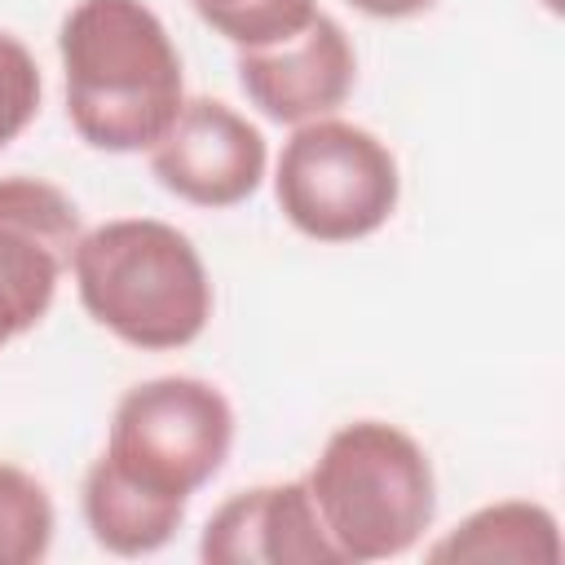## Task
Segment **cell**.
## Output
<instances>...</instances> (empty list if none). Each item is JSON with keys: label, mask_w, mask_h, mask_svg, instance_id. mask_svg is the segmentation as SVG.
<instances>
[{"label": "cell", "mask_w": 565, "mask_h": 565, "mask_svg": "<svg viewBox=\"0 0 565 565\" xmlns=\"http://www.w3.org/2000/svg\"><path fill=\"white\" fill-rule=\"evenodd\" d=\"M543 4H547V9H552V13H561V0H543Z\"/></svg>", "instance_id": "e0dca14e"}, {"label": "cell", "mask_w": 565, "mask_h": 565, "mask_svg": "<svg viewBox=\"0 0 565 565\" xmlns=\"http://www.w3.org/2000/svg\"><path fill=\"white\" fill-rule=\"evenodd\" d=\"M57 62L66 119L93 150L146 154L185 106L181 53L146 0H75Z\"/></svg>", "instance_id": "6da1fadb"}, {"label": "cell", "mask_w": 565, "mask_h": 565, "mask_svg": "<svg viewBox=\"0 0 565 565\" xmlns=\"http://www.w3.org/2000/svg\"><path fill=\"white\" fill-rule=\"evenodd\" d=\"M561 521L539 499L481 503L424 547L428 561L455 565H561Z\"/></svg>", "instance_id": "8fae6325"}, {"label": "cell", "mask_w": 565, "mask_h": 565, "mask_svg": "<svg viewBox=\"0 0 565 565\" xmlns=\"http://www.w3.org/2000/svg\"><path fill=\"white\" fill-rule=\"evenodd\" d=\"M57 534L49 486L13 459H0V565H35Z\"/></svg>", "instance_id": "7c38bea8"}, {"label": "cell", "mask_w": 565, "mask_h": 565, "mask_svg": "<svg viewBox=\"0 0 565 565\" xmlns=\"http://www.w3.org/2000/svg\"><path fill=\"white\" fill-rule=\"evenodd\" d=\"M71 282L102 331L146 353L194 344L216 305L194 238L159 216H115L84 230Z\"/></svg>", "instance_id": "7a4b0ae2"}, {"label": "cell", "mask_w": 565, "mask_h": 565, "mask_svg": "<svg viewBox=\"0 0 565 565\" xmlns=\"http://www.w3.org/2000/svg\"><path fill=\"white\" fill-rule=\"evenodd\" d=\"M40 102H44V75L35 53L13 31H0V150L35 124Z\"/></svg>", "instance_id": "5bb4252c"}, {"label": "cell", "mask_w": 565, "mask_h": 565, "mask_svg": "<svg viewBox=\"0 0 565 565\" xmlns=\"http://www.w3.org/2000/svg\"><path fill=\"white\" fill-rule=\"evenodd\" d=\"M344 4H353L358 13L380 18V22H402V18H419V13H428L437 0H344Z\"/></svg>", "instance_id": "9a60e30c"}, {"label": "cell", "mask_w": 565, "mask_h": 565, "mask_svg": "<svg viewBox=\"0 0 565 565\" xmlns=\"http://www.w3.org/2000/svg\"><path fill=\"white\" fill-rule=\"evenodd\" d=\"M207 565H340L305 477L234 490L199 534Z\"/></svg>", "instance_id": "9c48e42d"}, {"label": "cell", "mask_w": 565, "mask_h": 565, "mask_svg": "<svg viewBox=\"0 0 565 565\" xmlns=\"http://www.w3.org/2000/svg\"><path fill=\"white\" fill-rule=\"evenodd\" d=\"M194 13L234 49L291 40L318 13V0H190Z\"/></svg>", "instance_id": "4fadbf2b"}, {"label": "cell", "mask_w": 565, "mask_h": 565, "mask_svg": "<svg viewBox=\"0 0 565 565\" xmlns=\"http://www.w3.org/2000/svg\"><path fill=\"white\" fill-rule=\"evenodd\" d=\"M150 177L194 207H238L269 172L265 132L221 97H185L172 128L146 150Z\"/></svg>", "instance_id": "8992f818"}, {"label": "cell", "mask_w": 565, "mask_h": 565, "mask_svg": "<svg viewBox=\"0 0 565 565\" xmlns=\"http://www.w3.org/2000/svg\"><path fill=\"white\" fill-rule=\"evenodd\" d=\"M305 486L340 565L406 556L437 516L433 459L388 419L340 424L309 463Z\"/></svg>", "instance_id": "3957f363"}, {"label": "cell", "mask_w": 565, "mask_h": 565, "mask_svg": "<svg viewBox=\"0 0 565 565\" xmlns=\"http://www.w3.org/2000/svg\"><path fill=\"white\" fill-rule=\"evenodd\" d=\"M84 234L75 199L26 172L0 177V309L26 335L44 322Z\"/></svg>", "instance_id": "52a82bcc"}, {"label": "cell", "mask_w": 565, "mask_h": 565, "mask_svg": "<svg viewBox=\"0 0 565 565\" xmlns=\"http://www.w3.org/2000/svg\"><path fill=\"white\" fill-rule=\"evenodd\" d=\"M79 508L93 543L110 556H150L168 547L181 530L190 499L159 494L132 477H124L106 455H97L79 486Z\"/></svg>", "instance_id": "30bf717a"}, {"label": "cell", "mask_w": 565, "mask_h": 565, "mask_svg": "<svg viewBox=\"0 0 565 565\" xmlns=\"http://www.w3.org/2000/svg\"><path fill=\"white\" fill-rule=\"evenodd\" d=\"M234 406L203 375H154L119 393L102 455L132 481L194 499L230 459Z\"/></svg>", "instance_id": "5b68a950"}, {"label": "cell", "mask_w": 565, "mask_h": 565, "mask_svg": "<svg viewBox=\"0 0 565 565\" xmlns=\"http://www.w3.org/2000/svg\"><path fill=\"white\" fill-rule=\"evenodd\" d=\"M243 97L274 124H309L335 115L358 84V53L331 13H313L305 31L260 49H234Z\"/></svg>", "instance_id": "ba28073f"}, {"label": "cell", "mask_w": 565, "mask_h": 565, "mask_svg": "<svg viewBox=\"0 0 565 565\" xmlns=\"http://www.w3.org/2000/svg\"><path fill=\"white\" fill-rule=\"evenodd\" d=\"M274 199L287 225L313 243H358L384 230L402 199V168L371 128L322 115L296 124L274 163Z\"/></svg>", "instance_id": "277c9868"}, {"label": "cell", "mask_w": 565, "mask_h": 565, "mask_svg": "<svg viewBox=\"0 0 565 565\" xmlns=\"http://www.w3.org/2000/svg\"><path fill=\"white\" fill-rule=\"evenodd\" d=\"M18 335H22V331H18V327H13V318L0 309V349H4L9 340H18Z\"/></svg>", "instance_id": "2e32d148"}]
</instances>
